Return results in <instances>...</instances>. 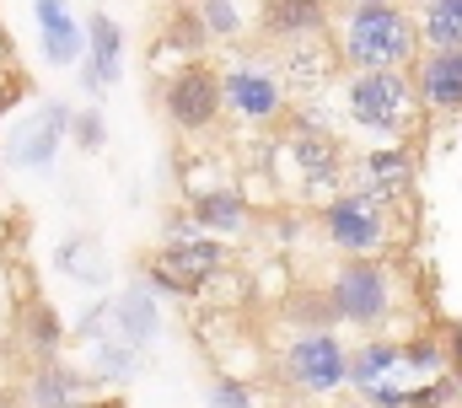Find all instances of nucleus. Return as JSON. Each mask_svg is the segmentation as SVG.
Masks as SVG:
<instances>
[{
	"instance_id": "obj_11",
	"label": "nucleus",
	"mask_w": 462,
	"mask_h": 408,
	"mask_svg": "<svg viewBox=\"0 0 462 408\" xmlns=\"http://www.w3.org/2000/svg\"><path fill=\"white\" fill-rule=\"evenodd\" d=\"M334 27V5L328 0H258V32L263 43H312V38H328Z\"/></svg>"
},
{
	"instance_id": "obj_27",
	"label": "nucleus",
	"mask_w": 462,
	"mask_h": 408,
	"mask_svg": "<svg viewBox=\"0 0 462 408\" xmlns=\"http://www.w3.org/2000/svg\"><path fill=\"white\" fill-rule=\"evenodd\" d=\"M54 264H60V274H70L76 285H92V291L108 285V264H103V253H97L87 236H65L60 253H54Z\"/></svg>"
},
{
	"instance_id": "obj_36",
	"label": "nucleus",
	"mask_w": 462,
	"mask_h": 408,
	"mask_svg": "<svg viewBox=\"0 0 462 408\" xmlns=\"http://www.w3.org/2000/svg\"><path fill=\"white\" fill-rule=\"evenodd\" d=\"M349 408H365V403H349Z\"/></svg>"
},
{
	"instance_id": "obj_34",
	"label": "nucleus",
	"mask_w": 462,
	"mask_h": 408,
	"mask_svg": "<svg viewBox=\"0 0 462 408\" xmlns=\"http://www.w3.org/2000/svg\"><path fill=\"white\" fill-rule=\"evenodd\" d=\"M22 97H27V87H22V81H11V76H0V118H5Z\"/></svg>"
},
{
	"instance_id": "obj_23",
	"label": "nucleus",
	"mask_w": 462,
	"mask_h": 408,
	"mask_svg": "<svg viewBox=\"0 0 462 408\" xmlns=\"http://www.w3.org/2000/svg\"><path fill=\"white\" fill-rule=\"evenodd\" d=\"M403 376L398 371V338H365L349 349V387H376V382H393Z\"/></svg>"
},
{
	"instance_id": "obj_17",
	"label": "nucleus",
	"mask_w": 462,
	"mask_h": 408,
	"mask_svg": "<svg viewBox=\"0 0 462 408\" xmlns=\"http://www.w3.org/2000/svg\"><path fill=\"white\" fill-rule=\"evenodd\" d=\"M189 215L199 220V231L205 236H242L247 226H253V204L247 194L236 189V183H210V189H194L189 194Z\"/></svg>"
},
{
	"instance_id": "obj_7",
	"label": "nucleus",
	"mask_w": 462,
	"mask_h": 408,
	"mask_svg": "<svg viewBox=\"0 0 462 408\" xmlns=\"http://www.w3.org/2000/svg\"><path fill=\"white\" fill-rule=\"evenodd\" d=\"M328 301L349 328H382L398 306V285L393 269L382 258H339L334 280H328Z\"/></svg>"
},
{
	"instance_id": "obj_29",
	"label": "nucleus",
	"mask_w": 462,
	"mask_h": 408,
	"mask_svg": "<svg viewBox=\"0 0 462 408\" xmlns=\"http://www.w3.org/2000/svg\"><path fill=\"white\" fill-rule=\"evenodd\" d=\"M70 140H76L87 156H97V151L108 145V118H103L97 102H92V107H76V118H70Z\"/></svg>"
},
{
	"instance_id": "obj_9",
	"label": "nucleus",
	"mask_w": 462,
	"mask_h": 408,
	"mask_svg": "<svg viewBox=\"0 0 462 408\" xmlns=\"http://www.w3.org/2000/svg\"><path fill=\"white\" fill-rule=\"evenodd\" d=\"M162 107L178 134H210L221 124V70L205 60H183L162 87Z\"/></svg>"
},
{
	"instance_id": "obj_8",
	"label": "nucleus",
	"mask_w": 462,
	"mask_h": 408,
	"mask_svg": "<svg viewBox=\"0 0 462 408\" xmlns=\"http://www.w3.org/2000/svg\"><path fill=\"white\" fill-rule=\"evenodd\" d=\"M226 269V242L221 236H189V242H162L156 258L140 269V280L156 291V296H199L216 274Z\"/></svg>"
},
{
	"instance_id": "obj_28",
	"label": "nucleus",
	"mask_w": 462,
	"mask_h": 408,
	"mask_svg": "<svg viewBox=\"0 0 462 408\" xmlns=\"http://www.w3.org/2000/svg\"><path fill=\"white\" fill-rule=\"evenodd\" d=\"M189 5L199 11L210 43H242V32H247V11H242V0H189Z\"/></svg>"
},
{
	"instance_id": "obj_6",
	"label": "nucleus",
	"mask_w": 462,
	"mask_h": 408,
	"mask_svg": "<svg viewBox=\"0 0 462 408\" xmlns=\"http://www.w3.org/2000/svg\"><path fill=\"white\" fill-rule=\"evenodd\" d=\"M221 113H231L247 129H269L285 113V76L263 54H236L221 70Z\"/></svg>"
},
{
	"instance_id": "obj_1",
	"label": "nucleus",
	"mask_w": 462,
	"mask_h": 408,
	"mask_svg": "<svg viewBox=\"0 0 462 408\" xmlns=\"http://www.w3.org/2000/svg\"><path fill=\"white\" fill-rule=\"evenodd\" d=\"M328 43L349 70H409L420 60V27L403 5H345Z\"/></svg>"
},
{
	"instance_id": "obj_19",
	"label": "nucleus",
	"mask_w": 462,
	"mask_h": 408,
	"mask_svg": "<svg viewBox=\"0 0 462 408\" xmlns=\"http://www.w3.org/2000/svg\"><path fill=\"white\" fill-rule=\"evenodd\" d=\"M16 333H22V344H27V355L32 360H60V349H65V322H60V311L49 301H32L22 306V322H16Z\"/></svg>"
},
{
	"instance_id": "obj_35",
	"label": "nucleus",
	"mask_w": 462,
	"mask_h": 408,
	"mask_svg": "<svg viewBox=\"0 0 462 408\" xmlns=\"http://www.w3.org/2000/svg\"><path fill=\"white\" fill-rule=\"evenodd\" d=\"M339 5H403V0H339Z\"/></svg>"
},
{
	"instance_id": "obj_2",
	"label": "nucleus",
	"mask_w": 462,
	"mask_h": 408,
	"mask_svg": "<svg viewBox=\"0 0 462 408\" xmlns=\"http://www.w3.org/2000/svg\"><path fill=\"white\" fill-rule=\"evenodd\" d=\"M339 102H345L349 129L371 134L376 145H398L420 113L409 70H349V81L339 87Z\"/></svg>"
},
{
	"instance_id": "obj_18",
	"label": "nucleus",
	"mask_w": 462,
	"mask_h": 408,
	"mask_svg": "<svg viewBox=\"0 0 462 408\" xmlns=\"http://www.w3.org/2000/svg\"><path fill=\"white\" fill-rule=\"evenodd\" d=\"M92 403V376L70 371L65 360H38L27 376V408H87Z\"/></svg>"
},
{
	"instance_id": "obj_14",
	"label": "nucleus",
	"mask_w": 462,
	"mask_h": 408,
	"mask_svg": "<svg viewBox=\"0 0 462 408\" xmlns=\"http://www.w3.org/2000/svg\"><path fill=\"white\" fill-rule=\"evenodd\" d=\"M87 54H81V92L97 102L108 87H118L124 76V27H118L108 11H92L87 22Z\"/></svg>"
},
{
	"instance_id": "obj_13",
	"label": "nucleus",
	"mask_w": 462,
	"mask_h": 408,
	"mask_svg": "<svg viewBox=\"0 0 462 408\" xmlns=\"http://www.w3.org/2000/svg\"><path fill=\"white\" fill-rule=\"evenodd\" d=\"M349 189H365V194H376L387 204L409 199V189H414V151L403 140L398 145H371L365 156L349 162Z\"/></svg>"
},
{
	"instance_id": "obj_12",
	"label": "nucleus",
	"mask_w": 462,
	"mask_h": 408,
	"mask_svg": "<svg viewBox=\"0 0 462 408\" xmlns=\"http://www.w3.org/2000/svg\"><path fill=\"white\" fill-rule=\"evenodd\" d=\"M409 81H414L420 107L441 113V118H457L462 113V49H420V60L409 65Z\"/></svg>"
},
{
	"instance_id": "obj_3",
	"label": "nucleus",
	"mask_w": 462,
	"mask_h": 408,
	"mask_svg": "<svg viewBox=\"0 0 462 408\" xmlns=\"http://www.w3.org/2000/svg\"><path fill=\"white\" fill-rule=\"evenodd\" d=\"M280 162L291 167L296 189L307 199H328L345 189V172H349V156H345V140L334 134V124L318 113V107H296L285 140H280Z\"/></svg>"
},
{
	"instance_id": "obj_30",
	"label": "nucleus",
	"mask_w": 462,
	"mask_h": 408,
	"mask_svg": "<svg viewBox=\"0 0 462 408\" xmlns=\"http://www.w3.org/2000/svg\"><path fill=\"white\" fill-rule=\"evenodd\" d=\"M205 408H253V382H242V376H210L205 382Z\"/></svg>"
},
{
	"instance_id": "obj_21",
	"label": "nucleus",
	"mask_w": 462,
	"mask_h": 408,
	"mask_svg": "<svg viewBox=\"0 0 462 408\" xmlns=\"http://www.w3.org/2000/svg\"><path fill=\"white\" fill-rule=\"evenodd\" d=\"M140 366H145V355H140L134 344H124V338H97V344H87V376H97L103 387L134 382Z\"/></svg>"
},
{
	"instance_id": "obj_20",
	"label": "nucleus",
	"mask_w": 462,
	"mask_h": 408,
	"mask_svg": "<svg viewBox=\"0 0 462 408\" xmlns=\"http://www.w3.org/2000/svg\"><path fill=\"white\" fill-rule=\"evenodd\" d=\"M328 70H334V49H328V38L291 43L285 60H280V76H285V87H296V92H318V87L328 81Z\"/></svg>"
},
{
	"instance_id": "obj_26",
	"label": "nucleus",
	"mask_w": 462,
	"mask_h": 408,
	"mask_svg": "<svg viewBox=\"0 0 462 408\" xmlns=\"http://www.w3.org/2000/svg\"><path fill=\"white\" fill-rule=\"evenodd\" d=\"M285 317L296 322V333H323V328L339 322V311L328 301V285H296L285 296Z\"/></svg>"
},
{
	"instance_id": "obj_5",
	"label": "nucleus",
	"mask_w": 462,
	"mask_h": 408,
	"mask_svg": "<svg viewBox=\"0 0 462 408\" xmlns=\"http://www.w3.org/2000/svg\"><path fill=\"white\" fill-rule=\"evenodd\" d=\"M280 382L301 398H334L349 387V344L323 328V333H296L280 349Z\"/></svg>"
},
{
	"instance_id": "obj_10",
	"label": "nucleus",
	"mask_w": 462,
	"mask_h": 408,
	"mask_svg": "<svg viewBox=\"0 0 462 408\" xmlns=\"http://www.w3.org/2000/svg\"><path fill=\"white\" fill-rule=\"evenodd\" d=\"M70 118H76L70 102H60V97L38 102V113L11 134V162L27 167V172H49L54 156H60V145L70 140Z\"/></svg>"
},
{
	"instance_id": "obj_33",
	"label": "nucleus",
	"mask_w": 462,
	"mask_h": 408,
	"mask_svg": "<svg viewBox=\"0 0 462 408\" xmlns=\"http://www.w3.org/2000/svg\"><path fill=\"white\" fill-rule=\"evenodd\" d=\"M189 236H199V220H194L189 204H183V209H172V215L162 220V242H189Z\"/></svg>"
},
{
	"instance_id": "obj_24",
	"label": "nucleus",
	"mask_w": 462,
	"mask_h": 408,
	"mask_svg": "<svg viewBox=\"0 0 462 408\" xmlns=\"http://www.w3.org/2000/svg\"><path fill=\"white\" fill-rule=\"evenodd\" d=\"M420 49H462V0H420Z\"/></svg>"
},
{
	"instance_id": "obj_22",
	"label": "nucleus",
	"mask_w": 462,
	"mask_h": 408,
	"mask_svg": "<svg viewBox=\"0 0 462 408\" xmlns=\"http://www.w3.org/2000/svg\"><path fill=\"white\" fill-rule=\"evenodd\" d=\"M398 371H403V382H430V376L452 371L447 338L441 333H409V338H398Z\"/></svg>"
},
{
	"instance_id": "obj_4",
	"label": "nucleus",
	"mask_w": 462,
	"mask_h": 408,
	"mask_svg": "<svg viewBox=\"0 0 462 408\" xmlns=\"http://www.w3.org/2000/svg\"><path fill=\"white\" fill-rule=\"evenodd\" d=\"M323 236L339 258H382L393 242V204L365 194V189H339L323 199Z\"/></svg>"
},
{
	"instance_id": "obj_31",
	"label": "nucleus",
	"mask_w": 462,
	"mask_h": 408,
	"mask_svg": "<svg viewBox=\"0 0 462 408\" xmlns=\"http://www.w3.org/2000/svg\"><path fill=\"white\" fill-rule=\"evenodd\" d=\"M70 338H81V344H97V338H114V306L108 296H97V301L87 306L81 317H76V328H70Z\"/></svg>"
},
{
	"instance_id": "obj_15",
	"label": "nucleus",
	"mask_w": 462,
	"mask_h": 408,
	"mask_svg": "<svg viewBox=\"0 0 462 408\" xmlns=\"http://www.w3.org/2000/svg\"><path fill=\"white\" fill-rule=\"evenodd\" d=\"M108 306H114V338L134 344L140 355L162 338V296H156L145 280L118 285L114 296H108Z\"/></svg>"
},
{
	"instance_id": "obj_25",
	"label": "nucleus",
	"mask_w": 462,
	"mask_h": 408,
	"mask_svg": "<svg viewBox=\"0 0 462 408\" xmlns=\"http://www.w3.org/2000/svg\"><path fill=\"white\" fill-rule=\"evenodd\" d=\"M205 49H210V32H205L199 11H194L189 0H178V11H172V16H167V27H162V43H156V54H178V60H205Z\"/></svg>"
},
{
	"instance_id": "obj_16",
	"label": "nucleus",
	"mask_w": 462,
	"mask_h": 408,
	"mask_svg": "<svg viewBox=\"0 0 462 408\" xmlns=\"http://www.w3.org/2000/svg\"><path fill=\"white\" fill-rule=\"evenodd\" d=\"M32 16H38V49L54 70H70L81 65L87 54V27L76 22L70 0H32Z\"/></svg>"
},
{
	"instance_id": "obj_32",
	"label": "nucleus",
	"mask_w": 462,
	"mask_h": 408,
	"mask_svg": "<svg viewBox=\"0 0 462 408\" xmlns=\"http://www.w3.org/2000/svg\"><path fill=\"white\" fill-rule=\"evenodd\" d=\"M360 403H365V408H409V382H403V376H393V382L360 387Z\"/></svg>"
}]
</instances>
